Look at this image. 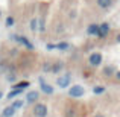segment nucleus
Returning a JSON list of instances; mask_svg holds the SVG:
<instances>
[{"label": "nucleus", "mask_w": 120, "mask_h": 117, "mask_svg": "<svg viewBox=\"0 0 120 117\" xmlns=\"http://www.w3.org/2000/svg\"><path fill=\"white\" fill-rule=\"evenodd\" d=\"M47 106L44 103H35L34 106V116L35 117H47Z\"/></svg>", "instance_id": "f257e3e1"}, {"label": "nucleus", "mask_w": 120, "mask_h": 117, "mask_svg": "<svg viewBox=\"0 0 120 117\" xmlns=\"http://www.w3.org/2000/svg\"><path fill=\"white\" fill-rule=\"evenodd\" d=\"M84 93H85V90L81 85H71V88L68 90L70 97H81V96H84Z\"/></svg>", "instance_id": "f03ea898"}, {"label": "nucleus", "mask_w": 120, "mask_h": 117, "mask_svg": "<svg viewBox=\"0 0 120 117\" xmlns=\"http://www.w3.org/2000/svg\"><path fill=\"white\" fill-rule=\"evenodd\" d=\"M88 62H90V65L91 67H97V65H100L102 64V55L100 53H91L90 55V58H88Z\"/></svg>", "instance_id": "7ed1b4c3"}, {"label": "nucleus", "mask_w": 120, "mask_h": 117, "mask_svg": "<svg viewBox=\"0 0 120 117\" xmlns=\"http://www.w3.org/2000/svg\"><path fill=\"white\" fill-rule=\"evenodd\" d=\"M12 38H14V40H17L18 43H20V44H23L24 47H27V49H34V44L30 43V41L27 40L26 37H21V35H14Z\"/></svg>", "instance_id": "20e7f679"}, {"label": "nucleus", "mask_w": 120, "mask_h": 117, "mask_svg": "<svg viewBox=\"0 0 120 117\" xmlns=\"http://www.w3.org/2000/svg\"><path fill=\"white\" fill-rule=\"evenodd\" d=\"M108 34H109V24L108 23L100 24V26H99V32H97V37H99V38H105Z\"/></svg>", "instance_id": "39448f33"}, {"label": "nucleus", "mask_w": 120, "mask_h": 117, "mask_svg": "<svg viewBox=\"0 0 120 117\" xmlns=\"http://www.w3.org/2000/svg\"><path fill=\"white\" fill-rule=\"evenodd\" d=\"M58 85L59 88H65L70 85V75H64V76H59L58 78Z\"/></svg>", "instance_id": "423d86ee"}, {"label": "nucleus", "mask_w": 120, "mask_h": 117, "mask_svg": "<svg viewBox=\"0 0 120 117\" xmlns=\"http://www.w3.org/2000/svg\"><path fill=\"white\" fill-rule=\"evenodd\" d=\"M96 3L100 9H109L112 6V0H96Z\"/></svg>", "instance_id": "0eeeda50"}, {"label": "nucleus", "mask_w": 120, "mask_h": 117, "mask_svg": "<svg viewBox=\"0 0 120 117\" xmlns=\"http://www.w3.org/2000/svg\"><path fill=\"white\" fill-rule=\"evenodd\" d=\"M40 82H41V90H43L46 94H52V93H53V88H52V85L46 84V82H44L43 79H40Z\"/></svg>", "instance_id": "6e6552de"}, {"label": "nucleus", "mask_w": 120, "mask_h": 117, "mask_svg": "<svg viewBox=\"0 0 120 117\" xmlns=\"http://www.w3.org/2000/svg\"><path fill=\"white\" fill-rule=\"evenodd\" d=\"M87 32L88 35H96L97 37V32H99V24H90L87 27Z\"/></svg>", "instance_id": "1a4fd4ad"}, {"label": "nucleus", "mask_w": 120, "mask_h": 117, "mask_svg": "<svg viewBox=\"0 0 120 117\" xmlns=\"http://www.w3.org/2000/svg\"><path fill=\"white\" fill-rule=\"evenodd\" d=\"M37 99H38V91H30V93H27L26 100H27L29 103H34Z\"/></svg>", "instance_id": "9d476101"}, {"label": "nucleus", "mask_w": 120, "mask_h": 117, "mask_svg": "<svg viewBox=\"0 0 120 117\" xmlns=\"http://www.w3.org/2000/svg\"><path fill=\"white\" fill-rule=\"evenodd\" d=\"M14 114H15V109L12 108V106H6L2 113V117H12Z\"/></svg>", "instance_id": "9b49d317"}, {"label": "nucleus", "mask_w": 120, "mask_h": 117, "mask_svg": "<svg viewBox=\"0 0 120 117\" xmlns=\"http://www.w3.org/2000/svg\"><path fill=\"white\" fill-rule=\"evenodd\" d=\"M24 90H20V88H14L12 91H9L8 93V99H12V97H15V96H18L20 93H23Z\"/></svg>", "instance_id": "f8f14e48"}, {"label": "nucleus", "mask_w": 120, "mask_h": 117, "mask_svg": "<svg viewBox=\"0 0 120 117\" xmlns=\"http://www.w3.org/2000/svg\"><path fill=\"white\" fill-rule=\"evenodd\" d=\"M68 43H59V44H53V49H58V50H67L68 49Z\"/></svg>", "instance_id": "ddd939ff"}, {"label": "nucleus", "mask_w": 120, "mask_h": 117, "mask_svg": "<svg viewBox=\"0 0 120 117\" xmlns=\"http://www.w3.org/2000/svg\"><path fill=\"white\" fill-rule=\"evenodd\" d=\"M30 30H32V32H37V30H38V20H37V18H32V20H30Z\"/></svg>", "instance_id": "4468645a"}, {"label": "nucleus", "mask_w": 120, "mask_h": 117, "mask_svg": "<svg viewBox=\"0 0 120 117\" xmlns=\"http://www.w3.org/2000/svg\"><path fill=\"white\" fill-rule=\"evenodd\" d=\"M29 85H30V84H29L27 81H23V82H18V84L15 85L14 88H20V90H24V88H27Z\"/></svg>", "instance_id": "2eb2a0df"}, {"label": "nucleus", "mask_w": 120, "mask_h": 117, "mask_svg": "<svg viewBox=\"0 0 120 117\" xmlns=\"http://www.w3.org/2000/svg\"><path fill=\"white\" fill-rule=\"evenodd\" d=\"M93 93H94V94H102V93H105V87H102V85H97V87L93 88Z\"/></svg>", "instance_id": "dca6fc26"}, {"label": "nucleus", "mask_w": 120, "mask_h": 117, "mask_svg": "<svg viewBox=\"0 0 120 117\" xmlns=\"http://www.w3.org/2000/svg\"><path fill=\"white\" fill-rule=\"evenodd\" d=\"M11 106H12L14 109H18V108H21V106H23V100H15V102L12 103Z\"/></svg>", "instance_id": "f3484780"}, {"label": "nucleus", "mask_w": 120, "mask_h": 117, "mask_svg": "<svg viewBox=\"0 0 120 117\" xmlns=\"http://www.w3.org/2000/svg\"><path fill=\"white\" fill-rule=\"evenodd\" d=\"M14 23H15V20H14V17H8V18H6V26H8V27H11V26H14Z\"/></svg>", "instance_id": "a211bd4d"}, {"label": "nucleus", "mask_w": 120, "mask_h": 117, "mask_svg": "<svg viewBox=\"0 0 120 117\" xmlns=\"http://www.w3.org/2000/svg\"><path fill=\"white\" fill-rule=\"evenodd\" d=\"M105 73H106V75L114 73V67H108V68H105Z\"/></svg>", "instance_id": "6ab92c4d"}, {"label": "nucleus", "mask_w": 120, "mask_h": 117, "mask_svg": "<svg viewBox=\"0 0 120 117\" xmlns=\"http://www.w3.org/2000/svg\"><path fill=\"white\" fill-rule=\"evenodd\" d=\"M14 79H15V76H8V81H9V82H12Z\"/></svg>", "instance_id": "aec40b11"}, {"label": "nucleus", "mask_w": 120, "mask_h": 117, "mask_svg": "<svg viewBox=\"0 0 120 117\" xmlns=\"http://www.w3.org/2000/svg\"><path fill=\"white\" fill-rule=\"evenodd\" d=\"M94 117H103V116H100V114H97V116H94Z\"/></svg>", "instance_id": "412c9836"}, {"label": "nucleus", "mask_w": 120, "mask_h": 117, "mask_svg": "<svg viewBox=\"0 0 120 117\" xmlns=\"http://www.w3.org/2000/svg\"><path fill=\"white\" fill-rule=\"evenodd\" d=\"M0 99H2V93H0Z\"/></svg>", "instance_id": "4be33fe9"}]
</instances>
